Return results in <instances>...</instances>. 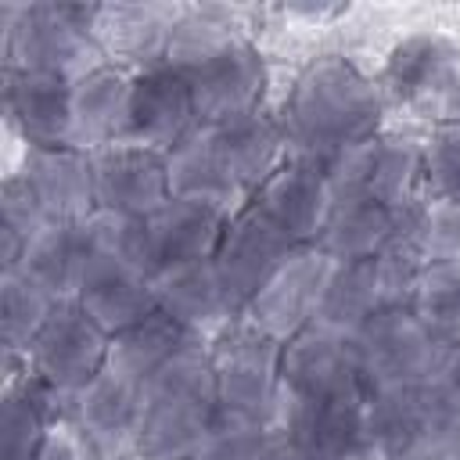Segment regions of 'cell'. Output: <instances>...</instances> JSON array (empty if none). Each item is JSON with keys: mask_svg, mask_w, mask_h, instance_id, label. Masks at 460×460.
I'll return each instance as SVG.
<instances>
[{"mask_svg": "<svg viewBox=\"0 0 460 460\" xmlns=\"http://www.w3.org/2000/svg\"><path fill=\"white\" fill-rule=\"evenodd\" d=\"M172 198L205 201L234 219L255 190L288 162V144L277 115L255 111L230 122L198 126L165 155Z\"/></svg>", "mask_w": 460, "mask_h": 460, "instance_id": "obj_1", "label": "cell"}, {"mask_svg": "<svg viewBox=\"0 0 460 460\" xmlns=\"http://www.w3.org/2000/svg\"><path fill=\"white\" fill-rule=\"evenodd\" d=\"M277 122L288 158L327 165L349 147L381 133L385 90L338 54L316 58L295 79Z\"/></svg>", "mask_w": 460, "mask_h": 460, "instance_id": "obj_2", "label": "cell"}, {"mask_svg": "<svg viewBox=\"0 0 460 460\" xmlns=\"http://www.w3.org/2000/svg\"><path fill=\"white\" fill-rule=\"evenodd\" d=\"M165 65L187 79L201 126L262 111L270 83L262 54L241 29L212 11L176 18Z\"/></svg>", "mask_w": 460, "mask_h": 460, "instance_id": "obj_3", "label": "cell"}, {"mask_svg": "<svg viewBox=\"0 0 460 460\" xmlns=\"http://www.w3.org/2000/svg\"><path fill=\"white\" fill-rule=\"evenodd\" d=\"M219 413L208 345H187L140 392L133 449L140 460H190Z\"/></svg>", "mask_w": 460, "mask_h": 460, "instance_id": "obj_4", "label": "cell"}, {"mask_svg": "<svg viewBox=\"0 0 460 460\" xmlns=\"http://www.w3.org/2000/svg\"><path fill=\"white\" fill-rule=\"evenodd\" d=\"M101 7L79 4H29L4 7V54L7 72H47L61 79H83L108 65L97 43Z\"/></svg>", "mask_w": 460, "mask_h": 460, "instance_id": "obj_5", "label": "cell"}, {"mask_svg": "<svg viewBox=\"0 0 460 460\" xmlns=\"http://www.w3.org/2000/svg\"><path fill=\"white\" fill-rule=\"evenodd\" d=\"M420 266H424V259L413 244V234L399 237L392 248H385L374 259L334 262L323 298H320V309H316V327L352 338L374 313L410 302Z\"/></svg>", "mask_w": 460, "mask_h": 460, "instance_id": "obj_6", "label": "cell"}, {"mask_svg": "<svg viewBox=\"0 0 460 460\" xmlns=\"http://www.w3.org/2000/svg\"><path fill=\"white\" fill-rule=\"evenodd\" d=\"M226 223L230 219L223 212H216L205 201H190V198H169L162 208L140 219L115 216L122 252L151 280H162L176 270L212 259Z\"/></svg>", "mask_w": 460, "mask_h": 460, "instance_id": "obj_7", "label": "cell"}, {"mask_svg": "<svg viewBox=\"0 0 460 460\" xmlns=\"http://www.w3.org/2000/svg\"><path fill=\"white\" fill-rule=\"evenodd\" d=\"M86 226H90V252L79 273L75 302L108 338H115L158 309L155 280L140 273L122 252L115 216L93 212Z\"/></svg>", "mask_w": 460, "mask_h": 460, "instance_id": "obj_8", "label": "cell"}, {"mask_svg": "<svg viewBox=\"0 0 460 460\" xmlns=\"http://www.w3.org/2000/svg\"><path fill=\"white\" fill-rule=\"evenodd\" d=\"M280 341L266 338L252 323H234L219 341L208 345L219 410L270 424L280 420Z\"/></svg>", "mask_w": 460, "mask_h": 460, "instance_id": "obj_9", "label": "cell"}, {"mask_svg": "<svg viewBox=\"0 0 460 460\" xmlns=\"http://www.w3.org/2000/svg\"><path fill=\"white\" fill-rule=\"evenodd\" d=\"M420 144L413 137L377 133L334 162L323 165L334 201H370L385 208L413 205V190L420 187Z\"/></svg>", "mask_w": 460, "mask_h": 460, "instance_id": "obj_10", "label": "cell"}, {"mask_svg": "<svg viewBox=\"0 0 460 460\" xmlns=\"http://www.w3.org/2000/svg\"><path fill=\"white\" fill-rule=\"evenodd\" d=\"M349 341L367 392L424 385L442 352V345L431 338V331L417 320L410 305H388L374 313Z\"/></svg>", "mask_w": 460, "mask_h": 460, "instance_id": "obj_11", "label": "cell"}, {"mask_svg": "<svg viewBox=\"0 0 460 460\" xmlns=\"http://www.w3.org/2000/svg\"><path fill=\"white\" fill-rule=\"evenodd\" d=\"M108 352L111 338L79 309L75 298H65L54 305L50 320L29 345L25 370H32L65 402H72V395L83 392L108 367Z\"/></svg>", "mask_w": 460, "mask_h": 460, "instance_id": "obj_12", "label": "cell"}, {"mask_svg": "<svg viewBox=\"0 0 460 460\" xmlns=\"http://www.w3.org/2000/svg\"><path fill=\"white\" fill-rule=\"evenodd\" d=\"M280 392L284 402H363L370 395L352 341L316 323L284 341Z\"/></svg>", "mask_w": 460, "mask_h": 460, "instance_id": "obj_13", "label": "cell"}, {"mask_svg": "<svg viewBox=\"0 0 460 460\" xmlns=\"http://www.w3.org/2000/svg\"><path fill=\"white\" fill-rule=\"evenodd\" d=\"M381 90L424 119H435L438 126H456L460 54L438 36H410L392 50Z\"/></svg>", "mask_w": 460, "mask_h": 460, "instance_id": "obj_14", "label": "cell"}, {"mask_svg": "<svg viewBox=\"0 0 460 460\" xmlns=\"http://www.w3.org/2000/svg\"><path fill=\"white\" fill-rule=\"evenodd\" d=\"M331 259L316 248H295L288 255V262L262 284V291L244 305V323H252L255 331H262L273 341H291L295 334H302L305 327L316 323V309L331 277Z\"/></svg>", "mask_w": 460, "mask_h": 460, "instance_id": "obj_15", "label": "cell"}, {"mask_svg": "<svg viewBox=\"0 0 460 460\" xmlns=\"http://www.w3.org/2000/svg\"><path fill=\"white\" fill-rule=\"evenodd\" d=\"M97 212L119 219H140L172 198L169 162L162 151L137 140H115L90 155Z\"/></svg>", "mask_w": 460, "mask_h": 460, "instance_id": "obj_16", "label": "cell"}, {"mask_svg": "<svg viewBox=\"0 0 460 460\" xmlns=\"http://www.w3.org/2000/svg\"><path fill=\"white\" fill-rule=\"evenodd\" d=\"M295 248L298 244L280 226H273L259 208L244 205L226 223L223 237H219V248L212 255V266H216L223 288L244 309L262 291V284L288 262V255Z\"/></svg>", "mask_w": 460, "mask_h": 460, "instance_id": "obj_17", "label": "cell"}, {"mask_svg": "<svg viewBox=\"0 0 460 460\" xmlns=\"http://www.w3.org/2000/svg\"><path fill=\"white\" fill-rule=\"evenodd\" d=\"M198 108L187 79L169 68L165 61L155 68H144L133 75V97H129V129L126 140H137L144 147H155L169 155L198 129Z\"/></svg>", "mask_w": 460, "mask_h": 460, "instance_id": "obj_18", "label": "cell"}, {"mask_svg": "<svg viewBox=\"0 0 460 460\" xmlns=\"http://www.w3.org/2000/svg\"><path fill=\"white\" fill-rule=\"evenodd\" d=\"M252 208H259L273 226H280L298 248L316 244L331 208H334V194L327 183L323 165L305 162V158H288L248 201Z\"/></svg>", "mask_w": 460, "mask_h": 460, "instance_id": "obj_19", "label": "cell"}, {"mask_svg": "<svg viewBox=\"0 0 460 460\" xmlns=\"http://www.w3.org/2000/svg\"><path fill=\"white\" fill-rule=\"evenodd\" d=\"M280 435L305 460H377L363 402H284Z\"/></svg>", "mask_w": 460, "mask_h": 460, "instance_id": "obj_20", "label": "cell"}, {"mask_svg": "<svg viewBox=\"0 0 460 460\" xmlns=\"http://www.w3.org/2000/svg\"><path fill=\"white\" fill-rule=\"evenodd\" d=\"M155 295H158V309L169 320H176L198 345L219 341L244 316L237 298L223 288L212 259L155 280Z\"/></svg>", "mask_w": 460, "mask_h": 460, "instance_id": "obj_21", "label": "cell"}, {"mask_svg": "<svg viewBox=\"0 0 460 460\" xmlns=\"http://www.w3.org/2000/svg\"><path fill=\"white\" fill-rule=\"evenodd\" d=\"M140 392L144 385L126 377L115 367H104L83 392L72 395V424L93 449V456H111L137 438L140 420Z\"/></svg>", "mask_w": 460, "mask_h": 460, "instance_id": "obj_22", "label": "cell"}, {"mask_svg": "<svg viewBox=\"0 0 460 460\" xmlns=\"http://www.w3.org/2000/svg\"><path fill=\"white\" fill-rule=\"evenodd\" d=\"M133 68L101 65L72 83V147L101 151L115 140H126L129 129V97H133Z\"/></svg>", "mask_w": 460, "mask_h": 460, "instance_id": "obj_23", "label": "cell"}, {"mask_svg": "<svg viewBox=\"0 0 460 460\" xmlns=\"http://www.w3.org/2000/svg\"><path fill=\"white\" fill-rule=\"evenodd\" d=\"M18 176L36 194L47 219L83 223L97 212L93 198V162L75 147H29Z\"/></svg>", "mask_w": 460, "mask_h": 460, "instance_id": "obj_24", "label": "cell"}, {"mask_svg": "<svg viewBox=\"0 0 460 460\" xmlns=\"http://www.w3.org/2000/svg\"><path fill=\"white\" fill-rule=\"evenodd\" d=\"M4 104L29 147H72V79L7 72Z\"/></svg>", "mask_w": 460, "mask_h": 460, "instance_id": "obj_25", "label": "cell"}, {"mask_svg": "<svg viewBox=\"0 0 460 460\" xmlns=\"http://www.w3.org/2000/svg\"><path fill=\"white\" fill-rule=\"evenodd\" d=\"M413 205L406 208H385L370 201H334L316 248L331 262H356V259H374L385 248H392L399 237L410 234L413 226Z\"/></svg>", "mask_w": 460, "mask_h": 460, "instance_id": "obj_26", "label": "cell"}, {"mask_svg": "<svg viewBox=\"0 0 460 460\" xmlns=\"http://www.w3.org/2000/svg\"><path fill=\"white\" fill-rule=\"evenodd\" d=\"M65 406L68 402L32 370L14 374L4 388V410H0V438H4L0 460H40L50 431L61 424Z\"/></svg>", "mask_w": 460, "mask_h": 460, "instance_id": "obj_27", "label": "cell"}, {"mask_svg": "<svg viewBox=\"0 0 460 460\" xmlns=\"http://www.w3.org/2000/svg\"><path fill=\"white\" fill-rule=\"evenodd\" d=\"M90 252V226L83 223H65V219H50L25 248L14 270H22L25 277H32L40 288H47L54 298H75L79 288V273Z\"/></svg>", "mask_w": 460, "mask_h": 460, "instance_id": "obj_28", "label": "cell"}, {"mask_svg": "<svg viewBox=\"0 0 460 460\" xmlns=\"http://www.w3.org/2000/svg\"><path fill=\"white\" fill-rule=\"evenodd\" d=\"M187 345H194V338H190L176 320H169L162 309H155L147 320H140V323H133L129 331H122V334L111 338L108 367H115V370H122L126 377L147 385V377H151L162 363H169L180 349H187Z\"/></svg>", "mask_w": 460, "mask_h": 460, "instance_id": "obj_29", "label": "cell"}, {"mask_svg": "<svg viewBox=\"0 0 460 460\" xmlns=\"http://www.w3.org/2000/svg\"><path fill=\"white\" fill-rule=\"evenodd\" d=\"M406 305L438 345L460 341V262H424Z\"/></svg>", "mask_w": 460, "mask_h": 460, "instance_id": "obj_30", "label": "cell"}, {"mask_svg": "<svg viewBox=\"0 0 460 460\" xmlns=\"http://www.w3.org/2000/svg\"><path fill=\"white\" fill-rule=\"evenodd\" d=\"M0 302H4V345H7V356L11 359L14 356L25 359L29 345L36 341V334L43 331V323L50 320V313H54V305L61 298H54L47 288H40L22 270H4Z\"/></svg>", "mask_w": 460, "mask_h": 460, "instance_id": "obj_31", "label": "cell"}, {"mask_svg": "<svg viewBox=\"0 0 460 460\" xmlns=\"http://www.w3.org/2000/svg\"><path fill=\"white\" fill-rule=\"evenodd\" d=\"M270 438H273L270 424L219 410L190 460H259Z\"/></svg>", "mask_w": 460, "mask_h": 460, "instance_id": "obj_32", "label": "cell"}, {"mask_svg": "<svg viewBox=\"0 0 460 460\" xmlns=\"http://www.w3.org/2000/svg\"><path fill=\"white\" fill-rule=\"evenodd\" d=\"M420 187L428 201L460 205V122L438 126L420 144Z\"/></svg>", "mask_w": 460, "mask_h": 460, "instance_id": "obj_33", "label": "cell"}, {"mask_svg": "<svg viewBox=\"0 0 460 460\" xmlns=\"http://www.w3.org/2000/svg\"><path fill=\"white\" fill-rule=\"evenodd\" d=\"M410 234L424 262H460V205L417 201Z\"/></svg>", "mask_w": 460, "mask_h": 460, "instance_id": "obj_34", "label": "cell"}, {"mask_svg": "<svg viewBox=\"0 0 460 460\" xmlns=\"http://www.w3.org/2000/svg\"><path fill=\"white\" fill-rule=\"evenodd\" d=\"M424 385H428L435 406L446 413V420L453 428H460V341L442 345L438 363H435V370Z\"/></svg>", "mask_w": 460, "mask_h": 460, "instance_id": "obj_35", "label": "cell"}, {"mask_svg": "<svg viewBox=\"0 0 460 460\" xmlns=\"http://www.w3.org/2000/svg\"><path fill=\"white\" fill-rule=\"evenodd\" d=\"M40 460H93V449L79 435L75 424H58L40 453Z\"/></svg>", "mask_w": 460, "mask_h": 460, "instance_id": "obj_36", "label": "cell"}, {"mask_svg": "<svg viewBox=\"0 0 460 460\" xmlns=\"http://www.w3.org/2000/svg\"><path fill=\"white\" fill-rule=\"evenodd\" d=\"M259 460H305V456L288 442V435L273 431V438L266 442V449H262V456H259Z\"/></svg>", "mask_w": 460, "mask_h": 460, "instance_id": "obj_37", "label": "cell"}]
</instances>
